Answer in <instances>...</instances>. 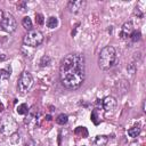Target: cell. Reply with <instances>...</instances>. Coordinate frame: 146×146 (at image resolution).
<instances>
[{
	"label": "cell",
	"instance_id": "obj_1",
	"mask_svg": "<svg viewBox=\"0 0 146 146\" xmlns=\"http://www.w3.org/2000/svg\"><path fill=\"white\" fill-rule=\"evenodd\" d=\"M59 78L65 88L71 90L80 88L86 78V62L83 55H66L59 66Z\"/></svg>",
	"mask_w": 146,
	"mask_h": 146
},
{
	"label": "cell",
	"instance_id": "obj_2",
	"mask_svg": "<svg viewBox=\"0 0 146 146\" xmlns=\"http://www.w3.org/2000/svg\"><path fill=\"white\" fill-rule=\"evenodd\" d=\"M117 62H119V58H117L116 51L112 46H106L100 50L98 56V66L100 70L103 71L112 70L113 67L116 66Z\"/></svg>",
	"mask_w": 146,
	"mask_h": 146
},
{
	"label": "cell",
	"instance_id": "obj_3",
	"mask_svg": "<svg viewBox=\"0 0 146 146\" xmlns=\"http://www.w3.org/2000/svg\"><path fill=\"white\" fill-rule=\"evenodd\" d=\"M42 41H43V34L39 30H33V29L31 31H27V33L23 38V43L32 48L40 46Z\"/></svg>",
	"mask_w": 146,
	"mask_h": 146
},
{
	"label": "cell",
	"instance_id": "obj_4",
	"mask_svg": "<svg viewBox=\"0 0 146 146\" xmlns=\"http://www.w3.org/2000/svg\"><path fill=\"white\" fill-rule=\"evenodd\" d=\"M32 83H33V78L31 73L27 71H24L19 75L18 82H17V90L19 91V94H25L27 92V90H30V88L32 87Z\"/></svg>",
	"mask_w": 146,
	"mask_h": 146
},
{
	"label": "cell",
	"instance_id": "obj_5",
	"mask_svg": "<svg viewBox=\"0 0 146 146\" xmlns=\"http://www.w3.org/2000/svg\"><path fill=\"white\" fill-rule=\"evenodd\" d=\"M0 27L6 32L11 33V32H14L16 30L17 22H16L15 17L10 13H3V16H2L1 22H0Z\"/></svg>",
	"mask_w": 146,
	"mask_h": 146
},
{
	"label": "cell",
	"instance_id": "obj_6",
	"mask_svg": "<svg viewBox=\"0 0 146 146\" xmlns=\"http://www.w3.org/2000/svg\"><path fill=\"white\" fill-rule=\"evenodd\" d=\"M135 31V26H133V23L132 22H125L122 27H121V31H120V38L122 40H129L132 32Z\"/></svg>",
	"mask_w": 146,
	"mask_h": 146
},
{
	"label": "cell",
	"instance_id": "obj_7",
	"mask_svg": "<svg viewBox=\"0 0 146 146\" xmlns=\"http://www.w3.org/2000/svg\"><path fill=\"white\" fill-rule=\"evenodd\" d=\"M102 105L106 113H112L116 107V99L112 96H107L102 100Z\"/></svg>",
	"mask_w": 146,
	"mask_h": 146
},
{
	"label": "cell",
	"instance_id": "obj_8",
	"mask_svg": "<svg viewBox=\"0 0 146 146\" xmlns=\"http://www.w3.org/2000/svg\"><path fill=\"white\" fill-rule=\"evenodd\" d=\"M84 5H86V2H84V1H81V0H78V1H70L68 5H67V8L70 9L71 13H79L81 9L84 8Z\"/></svg>",
	"mask_w": 146,
	"mask_h": 146
},
{
	"label": "cell",
	"instance_id": "obj_9",
	"mask_svg": "<svg viewBox=\"0 0 146 146\" xmlns=\"http://www.w3.org/2000/svg\"><path fill=\"white\" fill-rule=\"evenodd\" d=\"M108 141V138L105 135H98L91 139V146H105Z\"/></svg>",
	"mask_w": 146,
	"mask_h": 146
},
{
	"label": "cell",
	"instance_id": "obj_10",
	"mask_svg": "<svg viewBox=\"0 0 146 146\" xmlns=\"http://www.w3.org/2000/svg\"><path fill=\"white\" fill-rule=\"evenodd\" d=\"M140 131H141L140 127H139V125H135V127L128 129V135H129L131 138H136L137 136H139Z\"/></svg>",
	"mask_w": 146,
	"mask_h": 146
},
{
	"label": "cell",
	"instance_id": "obj_11",
	"mask_svg": "<svg viewBox=\"0 0 146 146\" xmlns=\"http://www.w3.org/2000/svg\"><path fill=\"white\" fill-rule=\"evenodd\" d=\"M46 25H47V27H49V29H55V27L58 25V21H57V18H56L55 16H50V17L47 18Z\"/></svg>",
	"mask_w": 146,
	"mask_h": 146
},
{
	"label": "cell",
	"instance_id": "obj_12",
	"mask_svg": "<svg viewBox=\"0 0 146 146\" xmlns=\"http://www.w3.org/2000/svg\"><path fill=\"white\" fill-rule=\"evenodd\" d=\"M67 121H68V116H67L66 114H64V113L59 114V115L56 117V123L59 124V125H64V124H66Z\"/></svg>",
	"mask_w": 146,
	"mask_h": 146
},
{
	"label": "cell",
	"instance_id": "obj_13",
	"mask_svg": "<svg viewBox=\"0 0 146 146\" xmlns=\"http://www.w3.org/2000/svg\"><path fill=\"white\" fill-rule=\"evenodd\" d=\"M22 25L24 29H26L27 31H31L32 30V21L29 16H25L23 19H22Z\"/></svg>",
	"mask_w": 146,
	"mask_h": 146
},
{
	"label": "cell",
	"instance_id": "obj_14",
	"mask_svg": "<svg viewBox=\"0 0 146 146\" xmlns=\"http://www.w3.org/2000/svg\"><path fill=\"white\" fill-rule=\"evenodd\" d=\"M16 111H17V113H18L19 115H24V114H26V113L29 112V107H27L26 104H21V105L17 106Z\"/></svg>",
	"mask_w": 146,
	"mask_h": 146
},
{
	"label": "cell",
	"instance_id": "obj_15",
	"mask_svg": "<svg viewBox=\"0 0 146 146\" xmlns=\"http://www.w3.org/2000/svg\"><path fill=\"white\" fill-rule=\"evenodd\" d=\"M140 36H141L140 32H139L138 30H135V31L132 32V34H131V36H130V39H129V40H131L132 42H137V41H139V40H140Z\"/></svg>",
	"mask_w": 146,
	"mask_h": 146
},
{
	"label": "cell",
	"instance_id": "obj_16",
	"mask_svg": "<svg viewBox=\"0 0 146 146\" xmlns=\"http://www.w3.org/2000/svg\"><path fill=\"white\" fill-rule=\"evenodd\" d=\"M9 139H10V143H11L13 145L18 144V141H19V133H17V132L11 133L10 137H9Z\"/></svg>",
	"mask_w": 146,
	"mask_h": 146
},
{
	"label": "cell",
	"instance_id": "obj_17",
	"mask_svg": "<svg viewBox=\"0 0 146 146\" xmlns=\"http://www.w3.org/2000/svg\"><path fill=\"white\" fill-rule=\"evenodd\" d=\"M35 22H36V24L42 25V24L44 23L43 15H42V14H40V13H36V14H35Z\"/></svg>",
	"mask_w": 146,
	"mask_h": 146
},
{
	"label": "cell",
	"instance_id": "obj_18",
	"mask_svg": "<svg viewBox=\"0 0 146 146\" xmlns=\"http://www.w3.org/2000/svg\"><path fill=\"white\" fill-rule=\"evenodd\" d=\"M82 132H83V137L86 138V137L88 136V131H87V129H86L84 127H78V128L75 129V133H81V135H82Z\"/></svg>",
	"mask_w": 146,
	"mask_h": 146
},
{
	"label": "cell",
	"instance_id": "obj_19",
	"mask_svg": "<svg viewBox=\"0 0 146 146\" xmlns=\"http://www.w3.org/2000/svg\"><path fill=\"white\" fill-rule=\"evenodd\" d=\"M49 62H50V58H49L48 56H43V57L41 58V60H40V65H41V66H47V65L49 64Z\"/></svg>",
	"mask_w": 146,
	"mask_h": 146
},
{
	"label": "cell",
	"instance_id": "obj_20",
	"mask_svg": "<svg viewBox=\"0 0 146 146\" xmlns=\"http://www.w3.org/2000/svg\"><path fill=\"white\" fill-rule=\"evenodd\" d=\"M91 120H92V122H94L95 124H98V123H99V121L97 120V111H96V110H94L92 113H91Z\"/></svg>",
	"mask_w": 146,
	"mask_h": 146
},
{
	"label": "cell",
	"instance_id": "obj_21",
	"mask_svg": "<svg viewBox=\"0 0 146 146\" xmlns=\"http://www.w3.org/2000/svg\"><path fill=\"white\" fill-rule=\"evenodd\" d=\"M127 70H128V72H130L131 74H133V73L136 72V65H135V64H130V65L127 67Z\"/></svg>",
	"mask_w": 146,
	"mask_h": 146
},
{
	"label": "cell",
	"instance_id": "obj_22",
	"mask_svg": "<svg viewBox=\"0 0 146 146\" xmlns=\"http://www.w3.org/2000/svg\"><path fill=\"white\" fill-rule=\"evenodd\" d=\"M17 8H18L21 11H24V10L26 9V3H25V2H19V3L17 5Z\"/></svg>",
	"mask_w": 146,
	"mask_h": 146
},
{
	"label": "cell",
	"instance_id": "obj_23",
	"mask_svg": "<svg viewBox=\"0 0 146 146\" xmlns=\"http://www.w3.org/2000/svg\"><path fill=\"white\" fill-rule=\"evenodd\" d=\"M3 78V79H7L9 78V73H7L5 70H0V79Z\"/></svg>",
	"mask_w": 146,
	"mask_h": 146
},
{
	"label": "cell",
	"instance_id": "obj_24",
	"mask_svg": "<svg viewBox=\"0 0 146 146\" xmlns=\"http://www.w3.org/2000/svg\"><path fill=\"white\" fill-rule=\"evenodd\" d=\"M3 110H5V107H3V104L0 102V112H2Z\"/></svg>",
	"mask_w": 146,
	"mask_h": 146
},
{
	"label": "cell",
	"instance_id": "obj_25",
	"mask_svg": "<svg viewBox=\"0 0 146 146\" xmlns=\"http://www.w3.org/2000/svg\"><path fill=\"white\" fill-rule=\"evenodd\" d=\"M82 146H86V145H82Z\"/></svg>",
	"mask_w": 146,
	"mask_h": 146
}]
</instances>
